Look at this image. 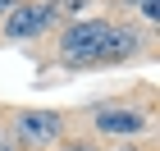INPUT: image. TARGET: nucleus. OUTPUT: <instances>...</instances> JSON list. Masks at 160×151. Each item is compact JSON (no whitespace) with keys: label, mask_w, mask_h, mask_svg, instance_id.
I'll use <instances>...</instances> for the list:
<instances>
[{"label":"nucleus","mask_w":160,"mask_h":151,"mask_svg":"<svg viewBox=\"0 0 160 151\" xmlns=\"http://www.w3.org/2000/svg\"><path fill=\"white\" fill-rule=\"evenodd\" d=\"M60 64L69 69H96L114 64V23L110 18H73L60 32Z\"/></svg>","instance_id":"1"},{"label":"nucleus","mask_w":160,"mask_h":151,"mask_svg":"<svg viewBox=\"0 0 160 151\" xmlns=\"http://www.w3.org/2000/svg\"><path fill=\"white\" fill-rule=\"evenodd\" d=\"M9 138L18 147H32V151H46L64 138V119L55 110H18L9 124Z\"/></svg>","instance_id":"2"},{"label":"nucleus","mask_w":160,"mask_h":151,"mask_svg":"<svg viewBox=\"0 0 160 151\" xmlns=\"http://www.w3.org/2000/svg\"><path fill=\"white\" fill-rule=\"evenodd\" d=\"M60 23V14L50 9V0H23L18 9H9L5 14V37H41V32H50V28Z\"/></svg>","instance_id":"3"},{"label":"nucleus","mask_w":160,"mask_h":151,"mask_svg":"<svg viewBox=\"0 0 160 151\" xmlns=\"http://www.w3.org/2000/svg\"><path fill=\"white\" fill-rule=\"evenodd\" d=\"M96 133H110V138H137L142 128H147V114L128 110V105H105V110H96Z\"/></svg>","instance_id":"4"},{"label":"nucleus","mask_w":160,"mask_h":151,"mask_svg":"<svg viewBox=\"0 0 160 151\" xmlns=\"http://www.w3.org/2000/svg\"><path fill=\"white\" fill-rule=\"evenodd\" d=\"M137 46H142V37H137L133 28H119V23H114V64L128 60V55H137Z\"/></svg>","instance_id":"5"},{"label":"nucleus","mask_w":160,"mask_h":151,"mask_svg":"<svg viewBox=\"0 0 160 151\" xmlns=\"http://www.w3.org/2000/svg\"><path fill=\"white\" fill-rule=\"evenodd\" d=\"M50 9L60 14V18H87V9H92V0H50Z\"/></svg>","instance_id":"6"},{"label":"nucleus","mask_w":160,"mask_h":151,"mask_svg":"<svg viewBox=\"0 0 160 151\" xmlns=\"http://www.w3.org/2000/svg\"><path fill=\"white\" fill-rule=\"evenodd\" d=\"M123 5H137L142 18H160V0H123Z\"/></svg>","instance_id":"7"},{"label":"nucleus","mask_w":160,"mask_h":151,"mask_svg":"<svg viewBox=\"0 0 160 151\" xmlns=\"http://www.w3.org/2000/svg\"><path fill=\"white\" fill-rule=\"evenodd\" d=\"M18 5H23V0H0V23H5V14H9V9H18Z\"/></svg>","instance_id":"8"},{"label":"nucleus","mask_w":160,"mask_h":151,"mask_svg":"<svg viewBox=\"0 0 160 151\" xmlns=\"http://www.w3.org/2000/svg\"><path fill=\"white\" fill-rule=\"evenodd\" d=\"M60 151H96V147H87V142H64Z\"/></svg>","instance_id":"9"},{"label":"nucleus","mask_w":160,"mask_h":151,"mask_svg":"<svg viewBox=\"0 0 160 151\" xmlns=\"http://www.w3.org/2000/svg\"><path fill=\"white\" fill-rule=\"evenodd\" d=\"M0 151H18V147H14V138H9V133H0Z\"/></svg>","instance_id":"10"},{"label":"nucleus","mask_w":160,"mask_h":151,"mask_svg":"<svg viewBox=\"0 0 160 151\" xmlns=\"http://www.w3.org/2000/svg\"><path fill=\"white\" fill-rule=\"evenodd\" d=\"M114 151H137V147H114Z\"/></svg>","instance_id":"11"}]
</instances>
